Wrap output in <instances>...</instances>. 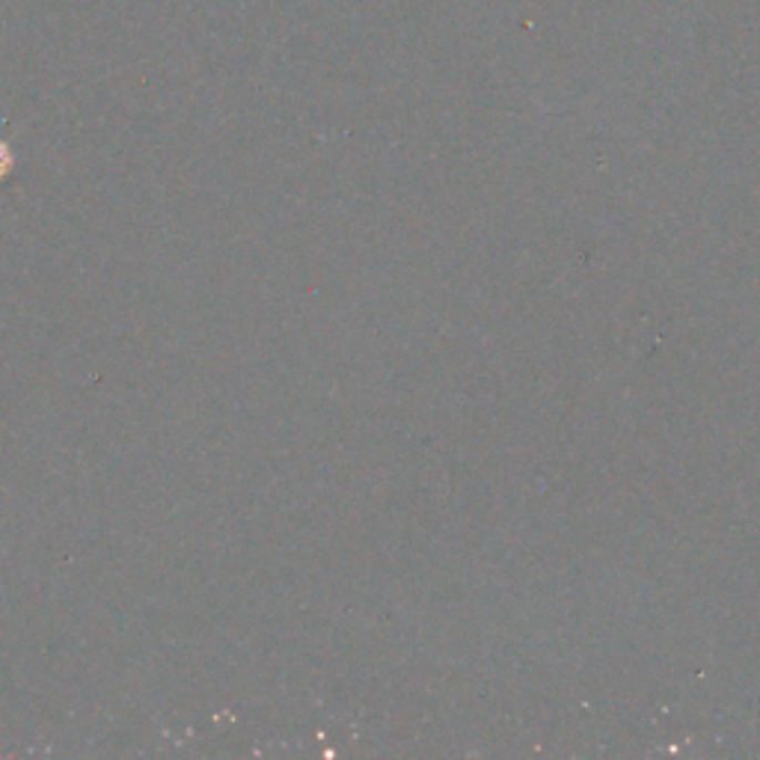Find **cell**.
<instances>
[{"label":"cell","mask_w":760,"mask_h":760,"mask_svg":"<svg viewBox=\"0 0 760 760\" xmlns=\"http://www.w3.org/2000/svg\"><path fill=\"white\" fill-rule=\"evenodd\" d=\"M12 164H16V152H12V148L0 140V178L10 173Z\"/></svg>","instance_id":"1"}]
</instances>
